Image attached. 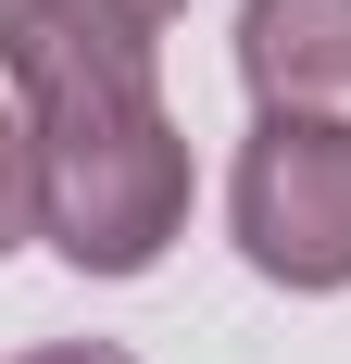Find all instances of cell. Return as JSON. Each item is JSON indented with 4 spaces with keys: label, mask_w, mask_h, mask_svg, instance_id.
Returning a JSON list of instances; mask_svg holds the SVG:
<instances>
[{
    "label": "cell",
    "mask_w": 351,
    "mask_h": 364,
    "mask_svg": "<svg viewBox=\"0 0 351 364\" xmlns=\"http://www.w3.org/2000/svg\"><path fill=\"white\" fill-rule=\"evenodd\" d=\"M38 176H50V252L75 277H151L188 239V126L163 101L38 126Z\"/></svg>",
    "instance_id": "cell-1"
},
{
    "label": "cell",
    "mask_w": 351,
    "mask_h": 364,
    "mask_svg": "<svg viewBox=\"0 0 351 364\" xmlns=\"http://www.w3.org/2000/svg\"><path fill=\"white\" fill-rule=\"evenodd\" d=\"M226 226H239L251 277L276 289H351V126H301L264 113L226 176Z\"/></svg>",
    "instance_id": "cell-2"
},
{
    "label": "cell",
    "mask_w": 351,
    "mask_h": 364,
    "mask_svg": "<svg viewBox=\"0 0 351 364\" xmlns=\"http://www.w3.org/2000/svg\"><path fill=\"white\" fill-rule=\"evenodd\" d=\"M0 75H13L26 126H75V113L163 101L151 26L126 13V0H0Z\"/></svg>",
    "instance_id": "cell-3"
},
{
    "label": "cell",
    "mask_w": 351,
    "mask_h": 364,
    "mask_svg": "<svg viewBox=\"0 0 351 364\" xmlns=\"http://www.w3.org/2000/svg\"><path fill=\"white\" fill-rule=\"evenodd\" d=\"M239 75L264 113L351 126V0H239Z\"/></svg>",
    "instance_id": "cell-4"
},
{
    "label": "cell",
    "mask_w": 351,
    "mask_h": 364,
    "mask_svg": "<svg viewBox=\"0 0 351 364\" xmlns=\"http://www.w3.org/2000/svg\"><path fill=\"white\" fill-rule=\"evenodd\" d=\"M26 239H50V176H38V126H26V101H0V264L26 252Z\"/></svg>",
    "instance_id": "cell-5"
},
{
    "label": "cell",
    "mask_w": 351,
    "mask_h": 364,
    "mask_svg": "<svg viewBox=\"0 0 351 364\" xmlns=\"http://www.w3.org/2000/svg\"><path fill=\"white\" fill-rule=\"evenodd\" d=\"M26 364H126L113 339H50V352H26Z\"/></svg>",
    "instance_id": "cell-6"
},
{
    "label": "cell",
    "mask_w": 351,
    "mask_h": 364,
    "mask_svg": "<svg viewBox=\"0 0 351 364\" xmlns=\"http://www.w3.org/2000/svg\"><path fill=\"white\" fill-rule=\"evenodd\" d=\"M126 13H139V26H151V38H163V26H176V13H188V0H126Z\"/></svg>",
    "instance_id": "cell-7"
}]
</instances>
